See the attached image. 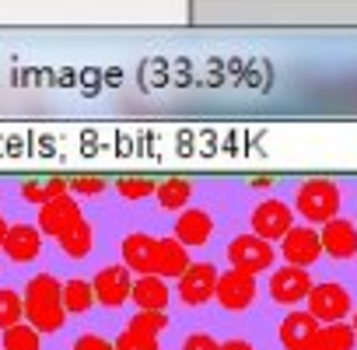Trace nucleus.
I'll return each mask as SVG.
<instances>
[{"label": "nucleus", "mask_w": 357, "mask_h": 350, "mask_svg": "<svg viewBox=\"0 0 357 350\" xmlns=\"http://www.w3.org/2000/svg\"><path fill=\"white\" fill-rule=\"evenodd\" d=\"M130 329H137V333H151V336H161L165 329H168V312L165 308H137L133 315H130V322H126Z\"/></svg>", "instance_id": "nucleus-27"}, {"label": "nucleus", "mask_w": 357, "mask_h": 350, "mask_svg": "<svg viewBox=\"0 0 357 350\" xmlns=\"http://www.w3.org/2000/svg\"><path fill=\"white\" fill-rule=\"evenodd\" d=\"M277 245H280L277 256L284 263H294V266H305V270H312L322 259V238H319L315 225H294Z\"/></svg>", "instance_id": "nucleus-12"}, {"label": "nucleus", "mask_w": 357, "mask_h": 350, "mask_svg": "<svg viewBox=\"0 0 357 350\" xmlns=\"http://www.w3.org/2000/svg\"><path fill=\"white\" fill-rule=\"evenodd\" d=\"M294 225H298V214H294L291 200H284V197H259L252 204V211H249V231L259 235V238H266V242H273V245Z\"/></svg>", "instance_id": "nucleus-3"}, {"label": "nucleus", "mask_w": 357, "mask_h": 350, "mask_svg": "<svg viewBox=\"0 0 357 350\" xmlns=\"http://www.w3.org/2000/svg\"><path fill=\"white\" fill-rule=\"evenodd\" d=\"M56 245H60V252H63L70 263L88 259V256L95 252V225H91V218H81L70 231H63V235L56 238Z\"/></svg>", "instance_id": "nucleus-21"}, {"label": "nucleus", "mask_w": 357, "mask_h": 350, "mask_svg": "<svg viewBox=\"0 0 357 350\" xmlns=\"http://www.w3.org/2000/svg\"><path fill=\"white\" fill-rule=\"evenodd\" d=\"M25 301V322H32L43 336L60 333L67 326V308H63V280L50 270H39L25 280L22 291Z\"/></svg>", "instance_id": "nucleus-1"}, {"label": "nucleus", "mask_w": 357, "mask_h": 350, "mask_svg": "<svg viewBox=\"0 0 357 350\" xmlns=\"http://www.w3.org/2000/svg\"><path fill=\"white\" fill-rule=\"evenodd\" d=\"M154 190H158V179H151V175H119L112 183V193L119 204H147L154 200Z\"/></svg>", "instance_id": "nucleus-24"}, {"label": "nucleus", "mask_w": 357, "mask_h": 350, "mask_svg": "<svg viewBox=\"0 0 357 350\" xmlns=\"http://www.w3.org/2000/svg\"><path fill=\"white\" fill-rule=\"evenodd\" d=\"M178 350H221V340L214 333H207V329H190L183 336V347Z\"/></svg>", "instance_id": "nucleus-30"}, {"label": "nucleus", "mask_w": 357, "mask_h": 350, "mask_svg": "<svg viewBox=\"0 0 357 350\" xmlns=\"http://www.w3.org/2000/svg\"><path fill=\"white\" fill-rule=\"evenodd\" d=\"M25 319V301H22V291L15 287H0V333L11 329L15 322Z\"/></svg>", "instance_id": "nucleus-28"}, {"label": "nucleus", "mask_w": 357, "mask_h": 350, "mask_svg": "<svg viewBox=\"0 0 357 350\" xmlns=\"http://www.w3.org/2000/svg\"><path fill=\"white\" fill-rule=\"evenodd\" d=\"M190 263H193L190 249L178 242L175 235H158V242H154V273H158V277L178 280Z\"/></svg>", "instance_id": "nucleus-17"}, {"label": "nucleus", "mask_w": 357, "mask_h": 350, "mask_svg": "<svg viewBox=\"0 0 357 350\" xmlns=\"http://www.w3.org/2000/svg\"><path fill=\"white\" fill-rule=\"evenodd\" d=\"M193 200H197V186H193V179H186V175H168V179H161L158 190H154V204H158L161 214H178Z\"/></svg>", "instance_id": "nucleus-18"}, {"label": "nucleus", "mask_w": 357, "mask_h": 350, "mask_svg": "<svg viewBox=\"0 0 357 350\" xmlns=\"http://www.w3.org/2000/svg\"><path fill=\"white\" fill-rule=\"evenodd\" d=\"M67 190H70L81 204H88V200H102V197L112 190V183L105 179V175H70Z\"/></svg>", "instance_id": "nucleus-26"}, {"label": "nucleus", "mask_w": 357, "mask_h": 350, "mask_svg": "<svg viewBox=\"0 0 357 350\" xmlns=\"http://www.w3.org/2000/svg\"><path fill=\"white\" fill-rule=\"evenodd\" d=\"M312 270L305 266H294V263H284V266H273L270 270V280H266V294L273 305H284V308H294L308 298L312 291Z\"/></svg>", "instance_id": "nucleus-9"}, {"label": "nucleus", "mask_w": 357, "mask_h": 350, "mask_svg": "<svg viewBox=\"0 0 357 350\" xmlns=\"http://www.w3.org/2000/svg\"><path fill=\"white\" fill-rule=\"evenodd\" d=\"M0 347L4 350H43V333L32 322H15L11 329L0 333Z\"/></svg>", "instance_id": "nucleus-25"}, {"label": "nucleus", "mask_w": 357, "mask_h": 350, "mask_svg": "<svg viewBox=\"0 0 357 350\" xmlns=\"http://www.w3.org/2000/svg\"><path fill=\"white\" fill-rule=\"evenodd\" d=\"M291 207L305 225H326L343 211V183L329 175H305L291 190Z\"/></svg>", "instance_id": "nucleus-2"}, {"label": "nucleus", "mask_w": 357, "mask_h": 350, "mask_svg": "<svg viewBox=\"0 0 357 350\" xmlns=\"http://www.w3.org/2000/svg\"><path fill=\"white\" fill-rule=\"evenodd\" d=\"M130 301H133L137 308H168V301H172L168 280L158 277V273H140V277H133Z\"/></svg>", "instance_id": "nucleus-20"}, {"label": "nucleus", "mask_w": 357, "mask_h": 350, "mask_svg": "<svg viewBox=\"0 0 357 350\" xmlns=\"http://www.w3.org/2000/svg\"><path fill=\"white\" fill-rule=\"evenodd\" d=\"M218 266L211 263V259H193L186 270H183V277L175 280V294H178V301H183L186 308H204V305H211L214 301V291H218Z\"/></svg>", "instance_id": "nucleus-5"}, {"label": "nucleus", "mask_w": 357, "mask_h": 350, "mask_svg": "<svg viewBox=\"0 0 357 350\" xmlns=\"http://www.w3.org/2000/svg\"><path fill=\"white\" fill-rule=\"evenodd\" d=\"M305 301H308V312L319 322H347L350 312H354V294L340 280H319V284H312V291H308Z\"/></svg>", "instance_id": "nucleus-6"}, {"label": "nucleus", "mask_w": 357, "mask_h": 350, "mask_svg": "<svg viewBox=\"0 0 357 350\" xmlns=\"http://www.w3.org/2000/svg\"><path fill=\"white\" fill-rule=\"evenodd\" d=\"M8 225H11V221H8L4 207H0V242H4V235H8Z\"/></svg>", "instance_id": "nucleus-34"}, {"label": "nucleus", "mask_w": 357, "mask_h": 350, "mask_svg": "<svg viewBox=\"0 0 357 350\" xmlns=\"http://www.w3.org/2000/svg\"><path fill=\"white\" fill-rule=\"evenodd\" d=\"M43 249H46V235L39 231L36 221H11L4 242H0V252H4V259L15 263V266L39 263L43 259Z\"/></svg>", "instance_id": "nucleus-7"}, {"label": "nucleus", "mask_w": 357, "mask_h": 350, "mask_svg": "<svg viewBox=\"0 0 357 350\" xmlns=\"http://www.w3.org/2000/svg\"><path fill=\"white\" fill-rule=\"evenodd\" d=\"M81 218H84V204H81L74 193H60V197H53L50 204L36 207V225H39V231H43L46 238H53V242H56L63 231H70Z\"/></svg>", "instance_id": "nucleus-11"}, {"label": "nucleus", "mask_w": 357, "mask_h": 350, "mask_svg": "<svg viewBox=\"0 0 357 350\" xmlns=\"http://www.w3.org/2000/svg\"><path fill=\"white\" fill-rule=\"evenodd\" d=\"M95 305H98V301H95L91 277L74 273V277L63 280V308H67V315H88Z\"/></svg>", "instance_id": "nucleus-22"}, {"label": "nucleus", "mask_w": 357, "mask_h": 350, "mask_svg": "<svg viewBox=\"0 0 357 350\" xmlns=\"http://www.w3.org/2000/svg\"><path fill=\"white\" fill-rule=\"evenodd\" d=\"M354 347H357V333L350 322H322L308 350H354Z\"/></svg>", "instance_id": "nucleus-23"}, {"label": "nucleus", "mask_w": 357, "mask_h": 350, "mask_svg": "<svg viewBox=\"0 0 357 350\" xmlns=\"http://www.w3.org/2000/svg\"><path fill=\"white\" fill-rule=\"evenodd\" d=\"M154 242H158V235H151V231H140V228L126 231V235L119 238V263H123L133 277L154 273Z\"/></svg>", "instance_id": "nucleus-16"}, {"label": "nucleus", "mask_w": 357, "mask_h": 350, "mask_svg": "<svg viewBox=\"0 0 357 350\" xmlns=\"http://www.w3.org/2000/svg\"><path fill=\"white\" fill-rule=\"evenodd\" d=\"M60 193H70L63 175H29V179L18 183V200L32 204V207H43V204H50Z\"/></svg>", "instance_id": "nucleus-19"}, {"label": "nucleus", "mask_w": 357, "mask_h": 350, "mask_svg": "<svg viewBox=\"0 0 357 350\" xmlns=\"http://www.w3.org/2000/svg\"><path fill=\"white\" fill-rule=\"evenodd\" d=\"M214 231H218V218L204 204H190L186 211H178L175 225H172V235L183 242L190 252L193 249H207L214 242Z\"/></svg>", "instance_id": "nucleus-10"}, {"label": "nucleus", "mask_w": 357, "mask_h": 350, "mask_svg": "<svg viewBox=\"0 0 357 350\" xmlns=\"http://www.w3.org/2000/svg\"><path fill=\"white\" fill-rule=\"evenodd\" d=\"M277 186V179L273 175H249L245 179V190H256V193H263V190H273Z\"/></svg>", "instance_id": "nucleus-32"}, {"label": "nucleus", "mask_w": 357, "mask_h": 350, "mask_svg": "<svg viewBox=\"0 0 357 350\" xmlns=\"http://www.w3.org/2000/svg\"><path fill=\"white\" fill-rule=\"evenodd\" d=\"M116 350H161V340L158 336H151V333H137V329H123L116 340Z\"/></svg>", "instance_id": "nucleus-29"}, {"label": "nucleus", "mask_w": 357, "mask_h": 350, "mask_svg": "<svg viewBox=\"0 0 357 350\" xmlns=\"http://www.w3.org/2000/svg\"><path fill=\"white\" fill-rule=\"evenodd\" d=\"M350 326H354V333H357V305H354V312H350Z\"/></svg>", "instance_id": "nucleus-35"}, {"label": "nucleus", "mask_w": 357, "mask_h": 350, "mask_svg": "<svg viewBox=\"0 0 357 350\" xmlns=\"http://www.w3.org/2000/svg\"><path fill=\"white\" fill-rule=\"evenodd\" d=\"M319 238H322V256H329L333 263H354L357 259V221L354 218H329L322 228H319Z\"/></svg>", "instance_id": "nucleus-14"}, {"label": "nucleus", "mask_w": 357, "mask_h": 350, "mask_svg": "<svg viewBox=\"0 0 357 350\" xmlns=\"http://www.w3.org/2000/svg\"><path fill=\"white\" fill-rule=\"evenodd\" d=\"M221 350H256V343L245 340V336H228V340L221 343Z\"/></svg>", "instance_id": "nucleus-33"}, {"label": "nucleus", "mask_w": 357, "mask_h": 350, "mask_svg": "<svg viewBox=\"0 0 357 350\" xmlns=\"http://www.w3.org/2000/svg\"><path fill=\"white\" fill-rule=\"evenodd\" d=\"M256 298H259V280H256V273H245V270H225V273H218V291H214V301L225 308V312H231V315H242V312H249L252 305H256Z\"/></svg>", "instance_id": "nucleus-8"}, {"label": "nucleus", "mask_w": 357, "mask_h": 350, "mask_svg": "<svg viewBox=\"0 0 357 350\" xmlns=\"http://www.w3.org/2000/svg\"><path fill=\"white\" fill-rule=\"evenodd\" d=\"M70 350H116V343H112L109 336L95 333V329H84V333H77V336H74Z\"/></svg>", "instance_id": "nucleus-31"}, {"label": "nucleus", "mask_w": 357, "mask_h": 350, "mask_svg": "<svg viewBox=\"0 0 357 350\" xmlns=\"http://www.w3.org/2000/svg\"><path fill=\"white\" fill-rule=\"evenodd\" d=\"M91 287H95V301L102 308H123L130 301V291H133V273L123 266V263H105L95 270L91 277Z\"/></svg>", "instance_id": "nucleus-13"}, {"label": "nucleus", "mask_w": 357, "mask_h": 350, "mask_svg": "<svg viewBox=\"0 0 357 350\" xmlns=\"http://www.w3.org/2000/svg\"><path fill=\"white\" fill-rule=\"evenodd\" d=\"M225 259L231 270H245V273H266L277 263V245L252 235V231H238L231 235V242L225 245Z\"/></svg>", "instance_id": "nucleus-4"}, {"label": "nucleus", "mask_w": 357, "mask_h": 350, "mask_svg": "<svg viewBox=\"0 0 357 350\" xmlns=\"http://www.w3.org/2000/svg\"><path fill=\"white\" fill-rule=\"evenodd\" d=\"M319 319L308 312V308H291L284 319H280V326H277V343H280V350H308L312 347V340H315V333H319Z\"/></svg>", "instance_id": "nucleus-15"}]
</instances>
